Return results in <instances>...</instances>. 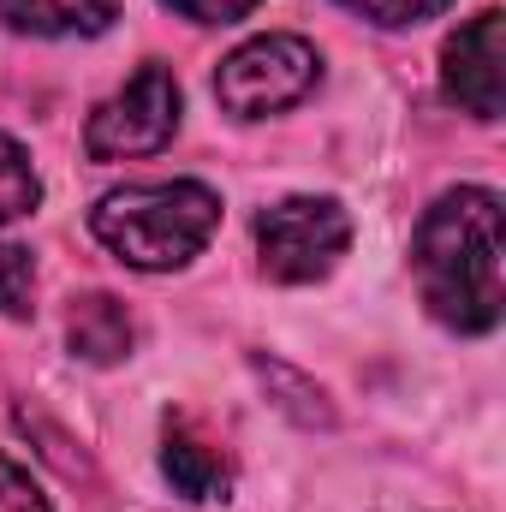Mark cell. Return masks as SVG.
I'll return each instance as SVG.
<instances>
[{
    "mask_svg": "<svg viewBox=\"0 0 506 512\" xmlns=\"http://www.w3.org/2000/svg\"><path fill=\"white\" fill-rule=\"evenodd\" d=\"M173 12H185L191 24H233V18H245L256 0H167Z\"/></svg>",
    "mask_w": 506,
    "mask_h": 512,
    "instance_id": "cell-14",
    "label": "cell"
},
{
    "mask_svg": "<svg viewBox=\"0 0 506 512\" xmlns=\"http://www.w3.org/2000/svg\"><path fill=\"white\" fill-rule=\"evenodd\" d=\"M0 512H48L42 489H36L12 459H0Z\"/></svg>",
    "mask_w": 506,
    "mask_h": 512,
    "instance_id": "cell-13",
    "label": "cell"
},
{
    "mask_svg": "<svg viewBox=\"0 0 506 512\" xmlns=\"http://www.w3.org/2000/svg\"><path fill=\"white\" fill-rule=\"evenodd\" d=\"M316 48L304 36H256L245 48H233L221 60V78H215V96L239 114V120H262V114H280L292 102L310 96L316 84Z\"/></svg>",
    "mask_w": 506,
    "mask_h": 512,
    "instance_id": "cell-4",
    "label": "cell"
},
{
    "mask_svg": "<svg viewBox=\"0 0 506 512\" xmlns=\"http://www.w3.org/2000/svg\"><path fill=\"white\" fill-rule=\"evenodd\" d=\"M447 66H441V90H447V102H459L465 114H477V120H501L506 108V18L489 6V12H477L453 42H447V54H441Z\"/></svg>",
    "mask_w": 506,
    "mask_h": 512,
    "instance_id": "cell-6",
    "label": "cell"
},
{
    "mask_svg": "<svg viewBox=\"0 0 506 512\" xmlns=\"http://www.w3.org/2000/svg\"><path fill=\"white\" fill-rule=\"evenodd\" d=\"M179 131V84L167 66H143L120 96H108L90 114V155L96 161H120V155H149Z\"/></svg>",
    "mask_w": 506,
    "mask_h": 512,
    "instance_id": "cell-5",
    "label": "cell"
},
{
    "mask_svg": "<svg viewBox=\"0 0 506 512\" xmlns=\"http://www.w3.org/2000/svg\"><path fill=\"white\" fill-rule=\"evenodd\" d=\"M161 471H167V483H173L185 501H221V495L233 489V465H227V453H221L209 435H197L185 417H167Z\"/></svg>",
    "mask_w": 506,
    "mask_h": 512,
    "instance_id": "cell-7",
    "label": "cell"
},
{
    "mask_svg": "<svg viewBox=\"0 0 506 512\" xmlns=\"http://www.w3.org/2000/svg\"><path fill=\"white\" fill-rule=\"evenodd\" d=\"M352 12H364L370 24H387V30H399V24H423V18H435V12H447L453 0H346Z\"/></svg>",
    "mask_w": 506,
    "mask_h": 512,
    "instance_id": "cell-12",
    "label": "cell"
},
{
    "mask_svg": "<svg viewBox=\"0 0 506 512\" xmlns=\"http://www.w3.org/2000/svg\"><path fill=\"white\" fill-rule=\"evenodd\" d=\"M36 197H42V185H36L30 155H24L12 137H0V227H6V221H18V215H30V209H36Z\"/></svg>",
    "mask_w": 506,
    "mask_h": 512,
    "instance_id": "cell-10",
    "label": "cell"
},
{
    "mask_svg": "<svg viewBox=\"0 0 506 512\" xmlns=\"http://www.w3.org/2000/svg\"><path fill=\"white\" fill-rule=\"evenodd\" d=\"M352 245V221L340 203L328 197H286L256 221V251H262V274L304 286L322 280Z\"/></svg>",
    "mask_w": 506,
    "mask_h": 512,
    "instance_id": "cell-3",
    "label": "cell"
},
{
    "mask_svg": "<svg viewBox=\"0 0 506 512\" xmlns=\"http://www.w3.org/2000/svg\"><path fill=\"white\" fill-rule=\"evenodd\" d=\"M0 310L6 316H30L36 310V262L18 245H0Z\"/></svg>",
    "mask_w": 506,
    "mask_h": 512,
    "instance_id": "cell-11",
    "label": "cell"
},
{
    "mask_svg": "<svg viewBox=\"0 0 506 512\" xmlns=\"http://www.w3.org/2000/svg\"><path fill=\"white\" fill-rule=\"evenodd\" d=\"M411 262H417L423 304L447 328L489 334L501 322V197L483 185L447 191L423 215Z\"/></svg>",
    "mask_w": 506,
    "mask_h": 512,
    "instance_id": "cell-1",
    "label": "cell"
},
{
    "mask_svg": "<svg viewBox=\"0 0 506 512\" xmlns=\"http://www.w3.org/2000/svg\"><path fill=\"white\" fill-rule=\"evenodd\" d=\"M66 340H72V352H78L84 364H120V358L131 352V340H137V328H131V310L120 304V298L90 292V298L72 304Z\"/></svg>",
    "mask_w": 506,
    "mask_h": 512,
    "instance_id": "cell-8",
    "label": "cell"
},
{
    "mask_svg": "<svg viewBox=\"0 0 506 512\" xmlns=\"http://www.w3.org/2000/svg\"><path fill=\"white\" fill-rule=\"evenodd\" d=\"M96 239L131 268H179L209 245L221 227V197L197 179H161V185H126L108 191L90 215Z\"/></svg>",
    "mask_w": 506,
    "mask_h": 512,
    "instance_id": "cell-2",
    "label": "cell"
},
{
    "mask_svg": "<svg viewBox=\"0 0 506 512\" xmlns=\"http://www.w3.org/2000/svg\"><path fill=\"white\" fill-rule=\"evenodd\" d=\"M114 12V0H0V18L24 36H102Z\"/></svg>",
    "mask_w": 506,
    "mask_h": 512,
    "instance_id": "cell-9",
    "label": "cell"
}]
</instances>
